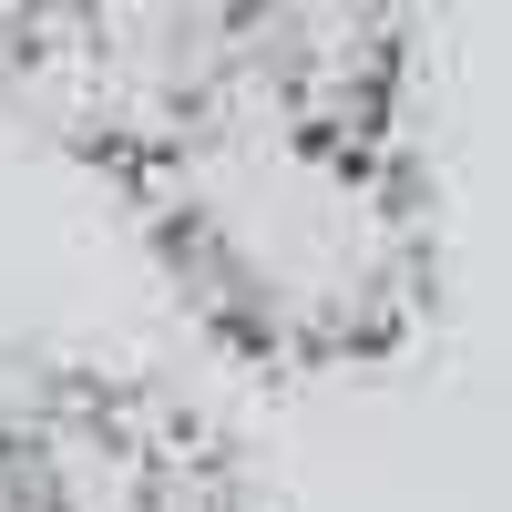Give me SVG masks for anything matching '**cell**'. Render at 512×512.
<instances>
[{
  "label": "cell",
  "instance_id": "obj_1",
  "mask_svg": "<svg viewBox=\"0 0 512 512\" xmlns=\"http://www.w3.org/2000/svg\"><path fill=\"white\" fill-rule=\"evenodd\" d=\"M144 195L195 308L267 359L390 349L420 308V216L390 144L318 134L226 82L144 164Z\"/></svg>",
  "mask_w": 512,
  "mask_h": 512
},
{
  "label": "cell",
  "instance_id": "obj_2",
  "mask_svg": "<svg viewBox=\"0 0 512 512\" xmlns=\"http://www.w3.org/2000/svg\"><path fill=\"white\" fill-rule=\"evenodd\" d=\"M226 82H236V11L113 0V11L11 21V93L31 103V123H52L82 154L154 164L185 123L226 103Z\"/></svg>",
  "mask_w": 512,
  "mask_h": 512
},
{
  "label": "cell",
  "instance_id": "obj_3",
  "mask_svg": "<svg viewBox=\"0 0 512 512\" xmlns=\"http://www.w3.org/2000/svg\"><path fill=\"white\" fill-rule=\"evenodd\" d=\"M236 93L277 103L318 134L379 144V113L400 93V31L379 11H236Z\"/></svg>",
  "mask_w": 512,
  "mask_h": 512
},
{
  "label": "cell",
  "instance_id": "obj_4",
  "mask_svg": "<svg viewBox=\"0 0 512 512\" xmlns=\"http://www.w3.org/2000/svg\"><path fill=\"white\" fill-rule=\"evenodd\" d=\"M0 512H31V502H21V492H11V482H0Z\"/></svg>",
  "mask_w": 512,
  "mask_h": 512
}]
</instances>
